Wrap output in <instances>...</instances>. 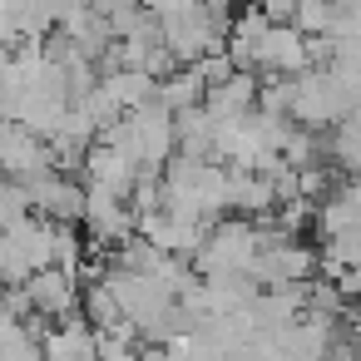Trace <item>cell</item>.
I'll list each match as a JSON object with an SVG mask.
<instances>
[{"instance_id": "obj_1", "label": "cell", "mask_w": 361, "mask_h": 361, "mask_svg": "<svg viewBox=\"0 0 361 361\" xmlns=\"http://www.w3.org/2000/svg\"><path fill=\"white\" fill-rule=\"evenodd\" d=\"M262 228H257V218H218L213 228H208V243L198 247V257H193V267L208 277V272H247L252 267V257L262 252Z\"/></svg>"}, {"instance_id": "obj_2", "label": "cell", "mask_w": 361, "mask_h": 361, "mask_svg": "<svg viewBox=\"0 0 361 361\" xmlns=\"http://www.w3.org/2000/svg\"><path fill=\"white\" fill-rule=\"evenodd\" d=\"M30 198H35V213H40V218H50V223H80V228H85L90 183H75L65 169L35 173V178H30Z\"/></svg>"}, {"instance_id": "obj_3", "label": "cell", "mask_w": 361, "mask_h": 361, "mask_svg": "<svg viewBox=\"0 0 361 361\" xmlns=\"http://www.w3.org/2000/svg\"><path fill=\"white\" fill-rule=\"evenodd\" d=\"M25 292H30L35 312L50 317V322H65V317L85 312V287H80V277H70L65 267H40V272H30Z\"/></svg>"}, {"instance_id": "obj_4", "label": "cell", "mask_w": 361, "mask_h": 361, "mask_svg": "<svg viewBox=\"0 0 361 361\" xmlns=\"http://www.w3.org/2000/svg\"><path fill=\"white\" fill-rule=\"evenodd\" d=\"M85 178L99 183V188H114L119 198H129V188H134V178H139V164H134L129 154L109 149V144H90V154H85Z\"/></svg>"}, {"instance_id": "obj_5", "label": "cell", "mask_w": 361, "mask_h": 361, "mask_svg": "<svg viewBox=\"0 0 361 361\" xmlns=\"http://www.w3.org/2000/svg\"><path fill=\"white\" fill-rule=\"evenodd\" d=\"M257 90H262L257 70H233V80H223V85L208 90V109L218 119H243V114L257 109Z\"/></svg>"}, {"instance_id": "obj_6", "label": "cell", "mask_w": 361, "mask_h": 361, "mask_svg": "<svg viewBox=\"0 0 361 361\" xmlns=\"http://www.w3.org/2000/svg\"><path fill=\"white\" fill-rule=\"evenodd\" d=\"M228 208H233V213H243V218H262V213H272V208H277V188H272V178H267V173H257V169H247V173H238V169H233Z\"/></svg>"}, {"instance_id": "obj_7", "label": "cell", "mask_w": 361, "mask_h": 361, "mask_svg": "<svg viewBox=\"0 0 361 361\" xmlns=\"http://www.w3.org/2000/svg\"><path fill=\"white\" fill-rule=\"evenodd\" d=\"M208 80H203V70L198 65H178L169 80H159V99L173 109V114H183V109H198V104H208Z\"/></svg>"}, {"instance_id": "obj_8", "label": "cell", "mask_w": 361, "mask_h": 361, "mask_svg": "<svg viewBox=\"0 0 361 361\" xmlns=\"http://www.w3.org/2000/svg\"><path fill=\"white\" fill-rule=\"evenodd\" d=\"M104 85L114 90V99H119L124 109H139V104L159 99V80H154L149 70H134V65H124V70H109V75H104Z\"/></svg>"}, {"instance_id": "obj_9", "label": "cell", "mask_w": 361, "mask_h": 361, "mask_svg": "<svg viewBox=\"0 0 361 361\" xmlns=\"http://www.w3.org/2000/svg\"><path fill=\"white\" fill-rule=\"evenodd\" d=\"M35 213V198H30V183L25 178H11L0 173V228H16L20 218Z\"/></svg>"}, {"instance_id": "obj_10", "label": "cell", "mask_w": 361, "mask_h": 361, "mask_svg": "<svg viewBox=\"0 0 361 361\" xmlns=\"http://www.w3.org/2000/svg\"><path fill=\"white\" fill-rule=\"evenodd\" d=\"M198 70H203V80H208V85H223V80H233V70H238V65H233V55H228V45H223V50L203 55V60H198Z\"/></svg>"}, {"instance_id": "obj_11", "label": "cell", "mask_w": 361, "mask_h": 361, "mask_svg": "<svg viewBox=\"0 0 361 361\" xmlns=\"http://www.w3.org/2000/svg\"><path fill=\"white\" fill-rule=\"evenodd\" d=\"M193 6H203V0H144V11L159 16V20H173V16H183V11H193Z\"/></svg>"}, {"instance_id": "obj_12", "label": "cell", "mask_w": 361, "mask_h": 361, "mask_svg": "<svg viewBox=\"0 0 361 361\" xmlns=\"http://www.w3.org/2000/svg\"><path fill=\"white\" fill-rule=\"evenodd\" d=\"M257 6H262L272 20H292V16H297V0H257Z\"/></svg>"}, {"instance_id": "obj_13", "label": "cell", "mask_w": 361, "mask_h": 361, "mask_svg": "<svg viewBox=\"0 0 361 361\" xmlns=\"http://www.w3.org/2000/svg\"><path fill=\"white\" fill-rule=\"evenodd\" d=\"M351 346H361V302L351 307Z\"/></svg>"}, {"instance_id": "obj_14", "label": "cell", "mask_w": 361, "mask_h": 361, "mask_svg": "<svg viewBox=\"0 0 361 361\" xmlns=\"http://www.w3.org/2000/svg\"><path fill=\"white\" fill-rule=\"evenodd\" d=\"M208 6H213V11H223V16H233V11H238V0H208Z\"/></svg>"}, {"instance_id": "obj_15", "label": "cell", "mask_w": 361, "mask_h": 361, "mask_svg": "<svg viewBox=\"0 0 361 361\" xmlns=\"http://www.w3.org/2000/svg\"><path fill=\"white\" fill-rule=\"evenodd\" d=\"M144 361H169V356H164V351H149V356H144Z\"/></svg>"}, {"instance_id": "obj_16", "label": "cell", "mask_w": 361, "mask_h": 361, "mask_svg": "<svg viewBox=\"0 0 361 361\" xmlns=\"http://www.w3.org/2000/svg\"><path fill=\"white\" fill-rule=\"evenodd\" d=\"M80 6H94V0H80Z\"/></svg>"}]
</instances>
